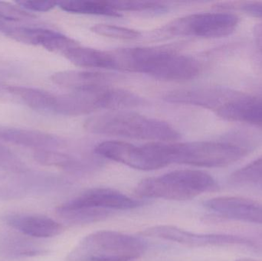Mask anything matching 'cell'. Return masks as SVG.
<instances>
[{
  "mask_svg": "<svg viewBox=\"0 0 262 261\" xmlns=\"http://www.w3.org/2000/svg\"><path fill=\"white\" fill-rule=\"evenodd\" d=\"M84 127L95 134L154 142H171L180 138V133L168 123L126 110L92 116L85 121Z\"/></svg>",
  "mask_w": 262,
  "mask_h": 261,
  "instance_id": "7a4b0ae2",
  "label": "cell"
},
{
  "mask_svg": "<svg viewBox=\"0 0 262 261\" xmlns=\"http://www.w3.org/2000/svg\"><path fill=\"white\" fill-rule=\"evenodd\" d=\"M4 29V23H3V20L0 19V30Z\"/></svg>",
  "mask_w": 262,
  "mask_h": 261,
  "instance_id": "f546056e",
  "label": "cell"
},
{
  "mask_svg": "<svg viewBox=\"0 0 262 261\" xmlns=\"http://www.w3.org/2000/svg\"><path fill=\"white\" fill-rule=\"evenodd\" d=\"M169 164L178 163L206 168L228 167L249 153L246 147L225 141L164 143Z\"/></svg>",
  "mask_w": 262,
  "mask_h": 261,
  "instance_id": "5b68a950",
  "label": "cell"
},
{
  "mask_svg": "<svg viewBox=\"0 0 262 261\" xmlns=\"http://www.w3.org/2000/svg\"><path fill=\"white\" fill-rule=\"evenodd\" d=\"M62 55L71 62L80 67L118 70L116 58L113 52L81 47L78 44L66 51Z\"/></svg>",
  "mask_w": 262,
  "mask_h": 261,
  "instance_id": "2e32d148",
  "label": "cell"
},
{
  "mask_svg": "<svg viewBox=\"0 0 262 261\" xmlns=\"http://www.w3.org/2000/svg\"><path fill=\"white\" fill-rule=\"evenodd\" d=\"M92 32L109 38L122 40H136L141 34L135 29L108 24H97L91 28Z\"/></svg>",
  "mask_w": 262,
  "mask_h": 261,
  "instance_id": "7402d4cb",
  "label": "cell"
},
{
  "mask_svg": "<svg viewBox=\"0 0 262 261\" xmlns=\"http://www.w3.org/2000/svg\"><path fill=\"white\" fill-rule=\"evenodd\" d=\"M215 111L226 121L262 128V96L227 93Z\"/></svg>",
  "mask_w": 262,
  "mask_h": 261,
  "instance_id": "30bf717a",
  "label": "cell"
},
{
  "mask_svg": "<svg viewBox=\"0 0 262 261\" xmlns=\"http://www.w3.org/2000/svg\"><path fill=\"white\" fill-rule=\"evenodd\" d=\"M254 36L259 49L262 51V23L258 24L254 29Z\"/></svg>",
  "mask_w": 262,
  "mask_h": 261,
  "instance_id": "4316f807",
  "label": "cell"
},
{
  "mask_svg": "<svg viewBox=\"0 0 262 261\" xmlns=\"http://www.w3.org/2000/svg\"><path fill=\"white\" fill-rule=\"evenodd\" d=\"M213 177L200 170H182L142 180L135 188L137 196L146 199L188 201L218 189Z\"/></svg>",
  "mask_w": 262,
  "mask_h": 261,
  "instance_id": "3957f363",
  "label": "cell"
},
{
  "mask_svg": "<svg viewBox=\"0 0 262 261\" xmlns=\"http://www.w3.org/2000/svg\"><path fill=\"white\" fill-rule=\"evenodd\" d=\"M46 253V250L26 238L14 234L0 238V255L6 258H28L42 255Z\"/></svg>",
  "mask_w": 262,
  "mask_h": 261,
  "instance_id": "e0dca14e",
  "label": "cell"
},
{
  "mask_svg": "<svg viewBox=\"0 0 262 261\" xmlns=\"http://www.w3.org/2000/svg\"><path fill=\"white\" fill-rule=\"evenodd\" d=\"M259 167H260V170H261V173H262V156L259 158Z\"/></svg>",
  "mask_w": 262,
  "mask_h": 261,
  "instance_id": "4dcf8cb0",
  "label": "cell"
},
{
  "mask_svg": "<svg viewBox=\"0 0 262 261\" xmlns=\"http://www.w3.org/2000/svg\"><path fill=\"white\" fill-rule=\"evenodd\" d=\"M58 216L74 225H88L96 223L107 219L112 215L110 210L98 208H78L63 209L58 207L56 209Z\"/></svg>",
  "mask_w": 262,
  "mask_h": 261,
  "instance_id": "ffe728a7",
  "label": "cell"
},
{
  "mask_svg": "<svg viewBox=\"0 0 262 261\" xmlns=\"http://www.w3.org/2000/svg\"><path fill=\"white\" fill-rule=\"evenodd\" d=\"M203 206L229 220L262 225V204L238 196H222L203 202Z\"/></svg>",
  "mask_w": 262,
  "mask_h": 261,
  "instance_id": "8fae6325",
  "label": "cell"
},
{
  "mask_svg": "<svg viewBox=\"0 0 262 261\" xmlns=\"http://www.w3.org/2000/svg\"><path fill=\"white\" fill-rule=\"evenodd\" d=\"M34 18H35V15L19 6H17L6 2L0 1V19L19 21Z\"/></svg>",
  "mask_w": 262,
  "mask_h": 261,
  "instance_id": "cb8c5ba5",
  "label": "cell"
},
{
  "mask_svg": "<svg viewBox=\"0 0 262 261\" xmlns=\"http://www.w3.org/2000/svg\"><path fill=\"white\" fill-rule=\"evenodd\" d=\"M15 3L29 12H49L57 6V3L50 1H18Z\"/></svg>",
  "mask_w": 262,
  "mask_h": 261,
  "instance_id": "d4e9b609",
  "label": "cell"
},
{
  "mask_svg": "<svg viewBox=\"0 0 262 261\" xmlns=\"http://www.w3.org/2000/svg\"><path fill=\"white\" fill-rule=\"evenodd\" d=\"M95 151L106 159L143 171L159 170L169 165L161 142L135 146L122 141H106L98 144Z\"/></svg>",
  "mask_w": 262,
  "mask_h": 261,
  "instance_id": "8992f818",
  "label": "cell"
},
{
  "mask_svg": "<svg viewBox=\"0 0 262 261\" xmlns=\"http://www.w3.org/2000/svg\"><path fill=\"white\" fill-rule=\"evenodd\" d=\"M140 238L115 231H98L82 239L68 254V261H129L145 254Z\"/></svg>",
  "mask_w": 262,
  "mask_h": 261,
  "instance_id": "277c9868",
  "label": "cell"
},
{
  "mask_svg": "<svg viewBox=\"0 0 262 261\" xmlns=\"http://www.w3.org/2000/svg\"><path fill=\"white\" fill-rule=\"evenodd\" d=\"M238 21L237 15L229 12H203L177 18L169 23L165 31L179 36L223 38L233 33Z\"/></svg>",
  "mask_w": 262,
  "mask_h": 261,
  "instance_id": "52a82bcc",
  "label": "cell"
},
{
  "mask_svg": "<svg viewBox=\"0 0 262 261\" xmlns=\"http://www.w3.org/2000/svg\"><path fill=\"white\" fill-rule=\"evenodd\" d=\"M5 34L9 38L30 45L40 46L49 52L61 55L71 48L78 45L75 40L50 29L38 28H12L6 29Z\"/></svg>",
  "mask_w": 262,
  "mask_h": 261,
  "instance_id": "7c38bea8",
  "label": "cell"
},
{
  "mask_svg": "<svg viewBox=\"0 0 262 261\" xmlns=\"http://www.w3.org/2000/svg\"><path fill=\"white\" fill-rule=\"evenodd\" d=\"M6 153V151L2 147H0V159H3Z\"/></svg>",
  "mask_w": 262,
  "mask_h": 261,
  "instance_id": "f1b7e54d",
  "label": "cell"
},
{
  "mask_svg": "<svg viewBox=\"0 0 262 261\" xmlns=\"http://www.w3.org/2000/svg\"><path fill=\"white\" fill-rule=\"evenodd\" d=\"M115 10L131 12H163L166 6L157 2L148 1H114L110 2Z\"/></svg>",
  "mask_w": 262,
  "mask_h": 261,
  "instance_id": "603a6c76",
  "label": "cell"
},
{
  "mask_svg": "<svg viewBox=\"0 0 262 261\" xmlns=\"http://www.w3.org/2000/svg\"><path fill=\"white\" fill-rule=\"evenodd\" d=\"M34 159L38 163L46 167H57L69 171L81 170L83 165L75 158L52 150H35Z\"/></svg>",
  "mask_w": 262,
  "mask_h": 261,
  "instance_id": "44dd1931",
  "label": "cell"
},
{
  "mask_svg": "<svg viewBox=\"0 0 262 261\" xmlns=\"http://www.w3.org/2000/svg\"><path fill=\"white\" fill-rule=\"evenodd\" d=\"M6 90L17 97L26 105L38 111L54 112L57 95L46 90L21 86H9Z\"/></svg>",
  "mask_w": 262,
  "mask_h": 261,
  "instance_id": "ac0fdd59",
  "label": "cell"
},
{
  "mask_svg": "<svg viewBox=\"0 0 262 261\" xmlns=\"http://www.w3.org/2000/svg\"><path fill=\"white\" fill-rule=\"evenodd\" d=\"M0 140L38 150L62 147L64 143L58 136L31 129L0 127Z\"/></svg>",
  "mask_w": 262,
  "mask_h": 261,
  "instance_id": "9a60e30c",
  "label": "cell"
},
{
  "mask_svg": "<svg viewBox=\"0 0 262 261\" xmlns=\"http://www.w3.org/2000/svg\"><path fill=\"white\" fill-rule=\"evenodd\" d=\"M113 53L118 70L144 74L163 81H188L201 72V66L195 58L165 49L130 48Z\"/></svg>",
  "mask_w": 262,
  "mask_h": 261,
  "instance_id": "6da1fadb",
  "label": "cell"
},
{
  "mask_svg": "<svg viewBox=\"0 0 262 261\" xmlns=\"http://www.w3.org/2000/svg\"><path fill=\"white\" fill-rule=\"evenodd\" d=\"M242 10L249 15L260 18L262 19V3L252 2V3H243L241 6Z\"/></svg>",
  "mask_w": 262,
  "mask_h": 261,
  "instance_id": "484cf974",
  "label": "cell"
},
{
  "mask_svg": "<svg viewBox=\"0 0 262 261\" xmlns=\"http://www.w3.org/2000/svg\"><path fill=\"white\" fill-rule=\"evenodd\" d=\"M116 78L110 74L88 70H63L56 72L51 77L52 82L60 87L71 89L72 92L109 87Z\"/></svg>",
  "mask_w": 262,
  "mask_h": 261,
  "instance_id": "5bb4252c",
  "label": "cell"
},
{
  "mask_svg": "<svg viewBox=\"0 0 262 261\" xmlns=\"http://www.w3.org/2000/svg\"><path fill=\"white\" fill-rule=\"evenodd\" d=\"M144 205L141 200L131 199L111 188H93L60 205L63 209L98 208L105 210H130Z\"/></svg>",
  "mask_w": 262,
  "mask_h": 261,
  "instance_id": "9c48e42d",
  "label": "cell"
},
{
  "mask_svg": "<svg viewBox=\"0 0 262 261\" xmlns=\"http://www.w3.org/2000/svg\"><path fill=\"white\" fill-rule=\"evenodd\" d=\"M57 5L63 11L71 13L111 17L121 16L119 12L112 7L110 2L63 1L57 3Z\"/></svg>",
  "mask_w": 262,
  "mask_h": 261,
  "instance_id": "d6986e66",
  "label": "cell"
},
{
  "mask_svg": "<svg viewBox=\"0 0 262 261\" xmlns=\"http://www.w3.org/2000/svg\"><path fill=\"white\" fill-rule=\"evenodd\" d=\"M235 261H261L256 259L250 258V257H243V258L237 259Z\"/></svg>",
  "mask_w": 262,
  "mask_h": 261,
  "instance_id": "83f0119b",
  "label": "cell"
},
{
  "mask_svg": "<svg viewBox=\"0 0 262 261\" xmlns=\"http://www.w3.org/2000/svg\"><path fill=\"white\" fill-rule=\"evenodd\" d=\"M5 223L25 235L48 239L58 235L63 226L56 221L38 215L9 214L3 218Z\"/></svg>",
  "mask_w": 262,
  "mask_h": 261,
  "instance_id": "4fadbf2b",
  "label": "cell"
},
{
  "mask_svg": "<svg viewBox=\"0 0 262 261\" xmlns=\"http://www.w3.org/2000/svg\"><path fill=\"white\" fill-rule=\"evenodd\" d=\"M144 237L177 242L192 248L206 247H255V242L248 238L223 234H196L172 225H157L143 230Z\"/></svg>",
  "mask_w": 262,
  "mask_h": 261,
  "instance_id": "ba28073f",
  "label": "cell"
}]
</instances>
